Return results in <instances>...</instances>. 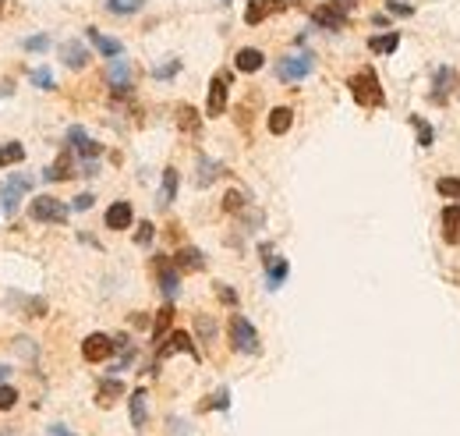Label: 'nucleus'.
I'll list each match as a JSON object with an SVG mask.
<instances>
[{"instance_id": "1", "label": "nucleus", "mask_w": 460, "mask_h": 436, "mask_svg": "<svg viewBox=\"0 0 460 436\" xmlns=\"http://www.w3.org/2000/svg\"><path fill=\"white\" fill-rule=\"evenodd\" d=\"M347 89H351V100L358 107H365V110L386 107V93H382V82H379V75H375L372 64H365L362 71H354L347 78Z\"/></svg>"}, {"instance_id": "2", "label": "nucleus", "mask_w": 460, "mask_h": 436, "mask_svg": "<svg viewBox=\"0 0 460 436\" xmlns=\"http://www.w3.org/2000/svg\"><path fill=\"white\" fill-rule=\"evenodd\" d=\"M351 11L354 4L351 0H329V4H319L312 11V25L322 29V32H344L351 25Z\"/></svg>"}, {"instance_id": "3", "label": "nucleus", "mask_w": 460, "mask_h": 436, "mask_svg": "<svg viewBox=\"0 0 460 436\" xmlns=\"http://www.w3.org/2000/svg\"><path fill=\"white\" fill-rule=\"evenodd\" d=\"M227 333H230V348L241 351V355H259L262 351V340H259V330L252 327L248 316L234 313L230 323H227Z\"/></svg>"}, {"instance_id": "4", "label": "nucleus", "mask_w": 460, "mask_h": 436, "mask_svg": "<svg viewBox=\"0 0 460 436\" xmlns=\"http://www.w3.org/2000/svg\"><path fill=\"white\" fill-rule=\"evenodd\" d=\"M312 71H315V57H312L308 50H305V54H287V57H280V61H276V78H280V82H287V86L305 82Z\"/></svg>"}, {"instance_id": "5", "label": "nucleus", "mask_w": 460, "mask_h": 436, "mask_svg": "<svg viewBox=\"0 0 460 436\" xmlns=\"http://www.w3.org/2000/svg\"><path fill=\"white\" fill-rule=\"evenodd\" d=\"M29 217L36 220V223H68L71 206L61 203V199H53V196H36L29 203Z\"/></svg>"}, {"instance_id": "6", "label": "nucleus", "mask_w": 460, "mask_h": 436, "mask_svg": "<svg viewBox=\"0 0 460 436\" xmlns=\"http://www.w3.org/2000/svg\"><path fill=\"white\" fill-rule=\"evenodd\" d=\"M25 192H32V178H25V174H11V181L0 188V213L4 217H18V210H21V196Z\"/></svg>"}, {"instance_id": "7", "label": "nucleus", "mask_w": 460, "mask_h": 436, "mask_svg": "<svg viewBox=\"0 0 460 436\" xmlns=\"http://www.w3.org/2000/svg\"><path fill=\"white\" fill-rule=\"evenodd\" d=\"M153 266H156V280H160L163 298H167V302H174V298L181 295V270H178V266H174V259H167V255H156V259H153Z\"/></svg>"}, {"instance_id": "8", "label": "nucleus", "mask_w": 460, "mask_h": 436, "mask_svg": "<svg viewBox=\"0 0 460 436\" xmlns=\"http://www.w3.org/2000/svg\"><path fill=\"white\" fill-rule=\"evenodd\" d=\"M227 96H230V71H220V75H213V82H209L205 117H223V110H227Z\"/></svg>"}, {"instance_id": "9", "label": "nucleus", "mask_w": 460, "mask_h": 436, "mask_svg": "<svg viewBox=\"0 0 460 436\" xmlns=\"http://www.w3.org/2000/svg\"><path fill=\"white\" fill-rule=\"evenodd\" d=\"M131 61H124V57H113L110 64H106V82H110V89H113V96H131Z\"/></svg>"}, {"instance_id": "10", "label": "nucleus", "mask_w": 460, "mask_h": 436, "mask_svg": "<svg viewBox=\"0 0 460 436\" xmlns=\"http://www.w3.org/2000/svg\"><path fill=\"white\" fill-rule=\"evenodd\" d=\"M178 351H184V355H191L195 362L202 358L198 355V348H195V337L188 333V330H170V337L160 344V351H156V358L163 362V358H170V355H178Z\"/></svg>"}, {"instance_id": "11", "label": "nucleus", "mask_w": 460, "mask_h": 436, "mask_svg": "<svg viewBox=\"0 0 460 436\" xmlns=\"http://www.w3.org/2000/svg\"><path fill=\"white\" fill-rule=\"evenodd\" d=\"M117 351V344H113V337H106V333H89L86 340H82V358L86 362H106L110 355Z\"/></svg>"}, {"instance_id": "12", "label": "nucleus", "mask_w": 460, "mask_h": 436, "mask_svg": "<svg viewBox=\"0 0 460 436\" xmlns=\"http://www.w3.org/2000/svg\"><path fill=\"white\" fill-rule=\"evenodd\" d=\"M454 89H457V68H450V64L436 68V75H432V93H429V100H432V103H446Z\"/></svg>"}, {"instance_id": "13", "label": "nucleus", "mask_w": 460, "mask_h": 436, "mask_svg": "<svg viewBox=\"0 0 460 436\" xmlns=\"http://www.w3.org/2000/svg\"><path fill=\"white\" fill-rule=\"evenodd\" d=\"M287 0H248L245 4V25H262L270 14H280Z\"/></svg>"}, {"instance_id": "14", "label": "nucleus", "mask_w": 460, "mask_h": 436, "mask_svg": "<svg viewBox=\"0 0 460 436\" xmlns=\"http://www.w3.org/2000/svg\"><path fill=\"white\" fill-rule=\"evenodd\" d=\"M103 223H106L110 230H128V227L135 223V210H131V203H128V199L110 203V206H106V217H103Z\"/></svg>"}, {"instance_id": "15", "label": "nucleus", "mask_w": 460, "mask_h": 436, "mask_svg": "<svg viewBox=\"0 0 460 436\" xmlns=\"http://www.w3.org/2000/svg\"><path fill=\"white\" fill-rule=\"evenodd\" d=\"M86 39L96 46V54H99V57H106V61L124 57V43H121V39H113V36H103L99 29H86Z\"/></svg>"}, {"instance_id": "16", "label": "nucleus", "mask_w": 460, "mask_h": 436, "mask_svg": "<svg viewBox=\"0 0 460 436\" xmlns=\"http://www.w3.org/2000/svg\"><path fill=\"white\" fill-rule=\"evenodd\" d=\"M234 68H237L241 75H255V71L266 68V54H262L259 46H241V50L234 54Z\"/></svg>"}, {"instance_id": "17", "label": "nucleus", "mask_w": 460, "mask_h": 436, "mask_svg": "<svg viewBox=\"0 0 460 436\" xmlns=\"http://www.w3.org/2000/svg\"><path fill=\"white\" fill-rule=\"evenodd\" d=\"M61 61H64L71 71H82V68L89 64V46L78 43V39H64V43H61Z\"/></svg>"}, {"instance_id": "18", "label": "nucleus", "mask_w": 460, "mask_h": 436, "mask_svg": "<svg viewBox=\"0 0 460 436\" xmlns=\"http://www.w3.org/2000/svg\"><path fill=\"white\" fill-rule=\"evenodd\" d=\"M174 266L181 273H198V270H205V255L195 245H184V248H178V255H174Z\"/></svg>"}, {"instance_id": "19", "label": "nucleus", "mask_w": 460, "mask_h": 436, "mask_svg": "<svg viewBox=\"0 0 460 436\" xmlns=\"http://www.w3.org/2000/svg\"><path fill=\"white\" fill-rule=\"evenodd\" d=\"M287 277H290V263H287L283 255H276V259L270 255V259H266V288H270V291H280Z\"/></svg>"}, {"instance_id": "20", "label": "nucleus", "mask_w": 460, "mask_h": 436, "mask_svg": "<svg viewBox=\"0 0 460 436\" xmlns=\"http://www.w3.org/2000/svg\"><path fill=\"white\" fill-rule=\"evenodd\" d=\"M178 181H181L178 167H167V171H163V185H160V196H156V206H160V210L174 206V199H178Z\"/></svg>"}, {"instance_id": "21", "label": "nucleus", "mask_w": 460, "mask_h": 436, "mask_svg": "<svg viewBox=\"0 0 460 436\" xmlns=\"http://www.w3.org/2000/svg\"><path fill=\"white\" fill-rule=\"evenodd\" d=\"M145 401H149L145 387H138V390L128 397V412H131V426H135V430H145V422H149V408H145Z\"/></svg>"}, {"instance_id": "22", "label": "nucleus", "mask_w": 460, "mask_h": 436, "mask_svg": "<svg viewBox=\"0 0 460 436\" xmlns=\"http://www.w3.org/2000/svg\"><path fill=\"white\" fill-rule=\"evenodd\" d=\"M71 174H75V160H71V149H64V153H61V156H57V160H53V163H50L46 171H43V178H46V181H68Z\"/></svg>"}, {"instance_id": "23", "label": "nucleus", "mask_w": 460, "mask_h": 436, "mask_svg": "<svg viewBox=\"0 0 460 436\" xmlns=\"http://www.w3.org/2000/svg\"><path fill=\"white\" fill-rule=\"evenodd\" d=\"M443 241L446 245H457L460 241V203H450L443 210Z\"/></svg>"}, {"instance_id": "24", "label": "nucleus", "mask_w": 460, "mask_h": 436, "mask_svg": "<svg viewBox=\"0 0 460 436\" xmlns=\"http://www.w3.org/2000/svg\"><path fill=\"white\" fill-rule=\"evenodd\" d=\"M266 128H270L273 135H287V131L294 128V110L290 107H273L270 110V117H266Z\"/></svg>"}, {"instance_id": "25", "label": "nucleus", "mask_w": 460, "mask_h": 436, "mask_svg": "<svg viewBox=\"0 0 460 436\" xmlns=\"http://www.w3.org/2000/svg\"><path fill=\"white\" fill-rule=\"evenodd\" d=\"M117 397H124V383L121 380H103L99 390H96V405L110 408V405H117Z\"/></svg>"}, {"instance_id": "26", "label": "nucleus", "mask_w": 460, "mask_h": 436, "mask_svg": "<svg viewBox=\"0 0 460 436\" xmlns=\"http://www.w3.org/2000/svg\"><path fill=\"white\" fill-rule=\"evenodd\" d=\"M407 121H411V128H414V135H418V146H421V149H432V146H436V128H432L421 113H411Z\"/></svg>"}, {"instance_id": "27", "label": "nucleus", "mask_w": 460, "mask_h": 436, "mask_svg": "<svg viewBox=\"0 0 460 436\" xmlns=\"http://www.w3.org/2000/svg\"><path fill=\"white\" fill-rule=\"evenodd\" d=\"M397 46H400V32H382V36H368V50L372 54H397Z\"/></svg>"}, {"instance_id": "28", "label": "nucleus", "mask_w": 460, "mask_h": 436, "mask_svg": "<svg viewBox=\"0 0 460 436\" xmlns=\"http://www.w3.org/2000/svg\"><path fill=\"white\" fill-rule=\"evenodd\" d=\"M220 174H223V163H220V160L198 156V178H195V181H198L202 188H205V185H213V181H216Z\"/></svg>"}, {"instance_id": "29", "label": "nucleus", "mask_w": 460, "mask_h": 436, "mask_svg": "<svg viewBox=\"0 0 460 436\" xmlns=\"http://www.w3.org/2000/svg\"><path fill=\"white\" fill-rule=\"evenodd\" d=\"M7 302H18L25 320H39V316H46V302H43V298H21V295H11Z\"/></svg>"}, {"instance_id": "30", "label": "nucleus", "mask_w": 460, "mask_h": 436, "mask_svg": "<svg viewBox=\"0 0 460 436\" xmlns=\"http://www.w3.org/2000/svg\"><path fill=\"white\" fill-rule=\"evenodd\" d=\"M103 7H106L110 14H121V18H128V14H138V11L145 7V0H103Z\"/></svg>"}, {"instance_id": "31", "label": "nucleus", "mask_w": 460, "mask_h": 436, "mask_svg": "<svg viewBox=\"0 0 460 436\" xmlns=\"http://www.w3.org/2000/svg\"><path fill=\"white\" fill-rule=\"evenodd\" d=\"M178 124H181V131H191V135H198V128H202V117H198V110L181 103L178 107Z\"/></svg>"}, {"instance_id": "32", "label": "nucleus", "mask_w": 460, "mask_h": 436, "mask_svg": "<svg viewBox=\"0 0 460 436\" xmlns=\"http://www.w3.org/2000/svg\"><path fill=\"white\" fill-rule=\"evenodd\" d=\"M21 160H25L21 142H0V167H11V163H21Z\"/></svg>"}, {"instance_id": "33", "label": "nucleus", "mask_w": 460, "mask_h": 436, "mask_svg": "<svg viewBox=\"0 0 460 436\" xmlns=\"http://www.w3.org/2000/svg\"><path fill=\"white\" fill-rule=\"evenodd\" d=\"M64 142H68V149H71V153H82V149L89 146V131H86L82 124H71V128H68V135H64Z\"/></svg>"}, {"instance_id": "34", "label": "nucleus", "mask_w": 460, "mask_h": 436, "mask_svg": "<svg viewBox=\"0 0 460 436\" xmlns=\"http://www.w3.org/2000/svg\"><path fill=\"white\" fill-rule=\"evenodd\" d=\"M195 330H198V340H202V344H213V340H216V320H213V316L198 313V316H195Z\"/></svg>"}, {"instance_id": "35", "label": "nucleus", "mask_w": 460, "mask_h": 436, "mask_svg": "<svg viewBox=\"0 0 460 436\" xmlns=\"http://www.w3.org/2000/svg\"><path fill=\"white\" fill-rule=\"evenodd\" d=\"M436 192H439L443 199H450V203H460V178H454V174L439 178V181H436Z\"/></svg>"}, {"instance_id": "36", "label": "nucleus", "mask_w": 460, "mask_h": 436, "mask_svg": "<svg viewBox=\"0 0 460 436\" xmlns=\"http://www.w3.org/2000/svg\"><path fill=\"white\" fill-rule=\"evenodd\" d=\"M170 323H174V305L167 302V305L156 313V323H153V340H160V337L170 330Z\"/></svg>"}, {"instance_id": "37", "label": "nucleus", "mask_w": 460, "mask_h": 436, "mask_svg": "<svg viewBox=\"0 0 460 436\" xmlns=\"http://www.w3.org/2000/svg\"><path fill=\"white\" fill-rule=\"evenodd\" d=\"M29 78H32V86H36V89H46V93H50V89H57V82H53V71H50V68H32V71H29Z\"/></svg>"}, {"instance_id": "38", "label": "nucleus", "mask_w": 460, "mask_h": 436, "mask_svg": "<svg viewBox=\"0 0 460 436\" xmlns=\"http://www.w3.org/2000/svg\"><path fill=\"white\" fill-rule=\"evenodd\" d=\"M202 408H205V412H227V408H230V390H227V387H220L213 397H205V405H202Z\"/></svg>"}, {"instance_id": "39", "label": "nucleus", "mask_w": 460, "mask_h": 436, "mask_svg": "<svg viewBox=\"0 0 460 436\" xmlns=\"http://www.w3.org/2000/svg\"><path fill=\"white\" fill-rule=\"evenodd\" d=\"M50 36L46 32H39V36H29V39H21V50H29V54H43V50H50Z\"/></svg>"}, {"instance_id": "40", "label": "nucleus", "mask_w": 460, "mask_h": 436, "mask_svg": "<svg viewBox=\"0 0 460 436\" xmlns=\"http://www.w3.org/2000/svg\"><path fill=\"white\" fill-rule=\"evenodd\" d=\"M178 71H181V61H167V64H156V68H153V78H156V82H170Z\"/></svg>"}, {"instance_id": "41", "label": "nucleus", "mask_w": 460, "mask_h": 436, "mask_svg": "<svg viewBox=\"0 0 460 436\" xmlns=\"http://www.w3.org/2000/svg\"><path fill=\"white\" fill-rule=\"evenodd\" d=\"M153 238H156V227H153V220H142V223H138V230H135V245L149 248V245H153Z\"/></svg>"}, {"instance_id": "42", "label": "nucleus", "mask_w": 460, "mask_h": 436, "mask_svg": "<svg viewBox=\"0 0 460 436\" xmlns=\"http://www.w3.org/2000/svg\"><path fill=\"white\" fill-rule=\"evenodd\" d=\"M245 206H248V203H245V196H241L237 188H230V192L223 196V210H227V213H241Z\"/></svg>"}, {"instance_id": "43", "label": "nucleus", "mask_w": 460, "mask_h": 436, "mask_svg": "<svg viewBox=\"0 0 460 436\" xmlns=\"http://www.w3.org/2000/svg\"><path fill=\"white\" fill-rule=\"evenodd\" d=\"M386 14H397V18H411V14H414V4H407V0H386Z\"/></svg>"}, {"instance_id": "44", "label": "nucleus", "mask_w": 460, "mask_h": 436, "mask_svg": "<svg viewBox=\"0 0 460 436\" xmlns=\"http://www.w3.org/2000/svg\"><path fill=\"white\" fill-rule=\"evenodd\" d=\"M18 405V390L11 383H0V412H11Z\"/></svg>"}, {"instance_id": "45", "label": "nucleus", "mask_w": 460, "mask_h": 436, "mask_svg": "<svg viewBox=\"0 0 460 436\" xmlns=\"http://www.w3.org/2000/svg\"><path fill=\"white\" fill-rule=\"evenodd\" d=\"M216 298H220L223 305H230V309H237V291H234L230 284H216Z\"/></svg>"}, {"instance_id": "46", "label": "nucleus", "mask_w": 460, "mask_h": 436, "mask_svg": "<svg viewBox=\"0 0 460 436\" xmlns=\"http://www.w3.org/2000/svg\"><path fill=\"white\" fill-rule=\"evenodd\" d=\"M92 203H96V196H89V192H82L75 203H71V210H78V213H86V210H92Z\"/></svg>"}, {"instance_id": "47", "label": "nucleus", "mask_w": 460, "mask_h": 436, "mask_svg": "<svg viewBox=\"0 0 460 436\" xmlns=\"http://www.w3.org/2000/svg\"><path fill=\"white\" fill-rule=\"evenodd\" d=\"M99 174V160H82V178H96Z\"/></svg>"}, {"instance_id": "48", "label": "nucleus", "mask_w": 460, "mask_h": 436, "mask_svg": "<svg viewBox=\"0 0 460 436\" xmlns=\"http://www.w3.org/2000/svg\"><path fill=\"white\" fill-rule=\"evenodd\" d=\"M372 25H379V29H382V25H389V14H375V18H372Z\"/></svg>"}, {"instance_id": "49", "label": "nucleus", "mask_w": 460, "mask_h": 436, "mask_svg": "<svg viewBox=\"0 0 460 436\" xmlns=\"http://www.w3.org/2000/svg\"><path fill=\"white\" fill-rule=\"evenodd\" d=\"M53 436H75V433H68L64 426H53Z\"/></svg>"}, {"instance_id": "50", "label": "nucleus", "mask_w": 460, "mask_h": 436, "mask_svg": "<svg viewBox=\"0 0 460 436\" xmlns=\"http://www.w3.org/2000/svg\"><path fill=\"white\" fill-rule=\"evenodd\" d=\"M7 372H11V369H7V365H4V362H0V380H4V376H7Z\"/></svg>"}, {"instance_id": "51", "label": "nucleus", "mask_w": 460, "mask_h": 436, "mask_svg": "<svg viewBox=\"0 0 460 436\" xmlns=\"http://www.w3.org/2000/svg\"><path fill=\"white\" fill-rule=\"evenodd\" d=\"M220 4H223V7H230V4H234V0H220Z\"/></svg>"}, {"instance_id": "52", "label": "nucleus", "mask_w": 460, "mask_h": 436, "mask_svg": "<svg viewBox=\"0 0 460 436\" xmlns=\"http://www.w3.org/2000/svg\"><path fill=\"white\" fill-rule=\"evenodd\" d=\"M4 4H7V0H0V14H4Z\"/></svg>"}]
</instances>
